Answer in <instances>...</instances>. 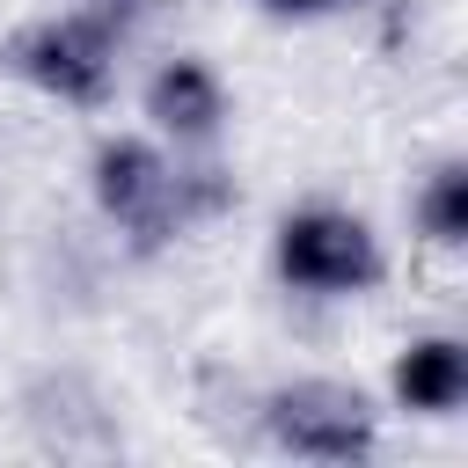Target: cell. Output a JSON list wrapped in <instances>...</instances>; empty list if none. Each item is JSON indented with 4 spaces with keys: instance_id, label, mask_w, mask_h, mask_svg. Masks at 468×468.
I'll return each instance as SVG.
<instances>
[{
    "instance_id": "obj_1",
    "label": "cell",
    "mask_w": 468,
    "mask_h": 468,
    "mask_svg": "<svg viewBox=\"0 0 468 468\" xmlns=\"http://www.w3.org/2000/svg\"><path fill=\"white\" fill-rule=\"evenodd\" d=\"M110 58H117L110 15H58V22H37L7 44V66L22 80H37L44 95H58V102H102Z\"/></svg>"
},
{
    "instance_id": "obj_2",
    "label": "cell",
    "mask_w": 468,
    "mask_h": 468,
    "mask_svg": "<svg viewBox=\"0 0 468 468\" xmlns=\"http://www.w3.org/2000/svg\"><path fill=\"white\" fill-rule=\"evenodd\" d=\"M278 271L300 292H358L380 278V249L351 212H292L278 227Z\"/></svg>"
},
{
    "instance_id": "obj_3",
    "label": "cell",
    "mask_w": 468,
    "mask_h": 468,
    "mask_svg": "<svg viewBox=\"0 0 468 468\" xmlns=\"http://www.w3.org/2000/svg\"><path fill=\"white\" fill-rule=\"evenodd\" d=\"M95 197L110 219H124L139 234V249H154L161 234H176L190 219V197H183V176H168V161L139 139H110L95 154Z\"/></svg>"
},
{
    "instance_id": "obj_4",
    "label": "cell",
    "mask_w": 468,
    "mask_h": 468,
    "mask_svg": "<svg viewBox=\"0 0 468 468\" xmlns=\"http://www.w3.org/2000/svg\"><path fill=\"white\" fill-rule=\"evenodd\" d=\"M271 439L307 461H358V453H373V410L358 388L300 380V388L271 395Z\"/></svg>"
},
{
    "instance_id": "obj_5",
    "label": "cell",
    "mask_w": 468,
    "mask_h": 468,
    "mask_svg": "<svg viewBox=\"0 0 468 468\" xmlns=\"http://www.w3.org/2000/svg\"><path fill=\"white\" fill-rule=\"evenodd\" d=\"M146 110H154V124L176 132V139H212L227 102H219L212 66H197V58H168V66L154 73V88H146Z\"/></svg>"
},
{
    "instance_id": "obj_6",
    "label": "cell",
    "mask_w": 468,
    "mask_h": 468,
    "mask_svg": "<svg viewBox=\"0 0 468 468\" xmlns=\"http://www.w3.org/2000/svg\"><path fill=\"white\" fill-rule=\"evenodd\" d=\"M395 395H402L410 410H424V417L453 410V402L468 395V358H461V344H453V336L410 344V351L395 358Z\"/></svg>"
},
{
    "instance_id": "obj_7",
    "label": "cell",
    "mask_w": 468,
    "mask_h": 468,
    "mask_svg": "<svg viewBox=\"0 0 468 468\" xmlns=\"http://www.w3.org/2000/svg\"><path fill=\"white\" fill-rule=\"evenodd\" d=\"M424 234L431 241H468V176L461 168H439L431 176V190H424Z\"/></svg>"
},
{
    "instance_id": "obj_8",
    "label": "cell",
    "mask_w": 468,
    "mask_h": 468,
    "mask_svg": "<svg viewBox=\"0 0 468 468\" xmlns=\"http://www.w3.org/2000/svg\"><path fill=\"white\" fill-rule=\"evenodd\" d=\"M271 15H314V7H329V0H263Z\"/></svg>"
}]
</instances>
